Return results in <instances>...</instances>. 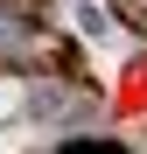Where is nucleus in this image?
Wrapping results in <instances>:
<instances>
[{
  "label": "nucleus",
  "mask_w": 147,
  "mask_h": 154,
  "mask_svg": "<svg viewBox=\"0 0 147 154\" xmlns=\"http://www.w3.org/2000/svg\"><path fill=\"white\" fill-rule=\"evenodd\" d=\"M70 154H119V147H70Z\"/></svg>",
  "instance_id": "obj_1"
}]
</instances>
